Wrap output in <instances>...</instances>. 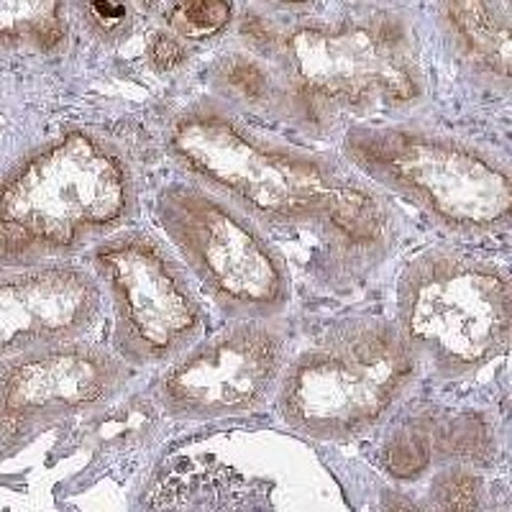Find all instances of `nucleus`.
<instances>
[{
  "mask_svg": "<svg viewBox=\"0 0 512 512\" xmlns=\"http://www.w3.org/2000/svg\"><path fill=\"white\" fill-rule=\"evenodd\" d=\"M164 146L190 180L259 223L318 231L344 264L364 267L390 246L395 210L374 182L259 134L226 100L205 95L169 116Z\"/></svg>",
  "mask_w": 512,
  "mask_h": 512,
  "instance_id": "f257e3e1",
  "label": "nucleus"
},
{
  "mask_svg": "<svg viewBox=\"0 0 512 512\" xmlns=\"http://www.w3.org/2000/svg\"><path fill=\"white\" fill-rule=\"evenodd\" d=\"M241 39L264 70L259 111L274 116L331 126L341 113L410 105L423 95L413 31L395 13L292 24L246 13Z\"/></svg>",
  "mask_w": 512,
  "mask_h": 512,
  "instance_id": "f03ea898",
  "label": "nucleus"
},
{
  "mask_svg": "<svg viewBox=\"0 0 512 512\" xmlns=\"http://www.w3.org/2000/svg\"><path fill=\"white\" fill-rule=\"evenodd\" d=\"M136 213L139 182L128 154L93 131H67L26 154L3 182V264L62 262Z\"/></svg>",
  "mask_w": 512,
  "mask_h": 512,
  "instance_id": "7ed1b4c3",
  "label": "nucleus"
},
{
  "mask_svg": "<svg viewBox=\"0 0 512 512\" xmlns=\"http://www.w3.org/2000/svg\"><path fill=\"white\" fill-rule=\"evenodd\" d=\"M418 372V356L397 323L346 320L287 361L277 410L303 436L351 441L400 405Z\"/></svg>",
  "mask_w": 512,
  "mask_h": 512,
  "instance_id": "20e7f679",
  "label": "nucleus"
},
{
  "mask_svg": "<svg viewBox=\"0 0 512 512\" xmlns=\"http://www.w3.org/2000/svg\"><path fill=\"white\" fill-rule=\"evenodd\" d=\"M344 154L361 177L413 200L451 231L487 233L510 223V169L469 141L415 126H356Z\"/></svg>",
  "mask_w": 512,
  "mask_h": 512,
  "instance_id": "39448f33",
  "label": "nucleus"
},
{
  "mask_svg": "<svg viewBox=\"0 0 512 512\" xmlns=\"http://www.w3.org/2000/svg\"><path fill=\"white\" fill-rule=\"evenodd\" d=\"M395 323L420 367L446 379L474 374L510 344V274L477 256L428 251L402 272Z\"/></svg>",
  "mask_w": 512,
  "mask_h": 512,
  "instance_id": "423d86ee",
  "label": "nucleus"
},
{
  "mask_svg": "<svg viewBox=\"0 0 512 512\" xmlns=\"http://www.w3.org/2000/svg\"><path fill=\"white\" fill-rule=\"evenodd\" d=\"M157 221L190 274L233 320H274L292 297L290 269L262 223L182 177L157 195Z\"/></svg>",
  "mask_w": 512,
  "mask_h": 512,
  "instance_id": "0eeeda50",
  "label": "nucleus"
},
{
  "mask_svg": "<svg viewBox=\"0 0 512 512\" xmlns=\"http://www.w3.org/2000/svg\"><path fill=\"white\" fill-rule=\"evenodd\" d=\"M90 269L113 313V349L134 367L169 364L203 336V308L180 256L149 231L93 246Z\"/></svg>",
  "mask_w": 512,
  "mask_h": 512,
  "instance_id": "6e6552de",
  "label": "nucleus"
},
{
  "mask_svg": "<svg viewBox=\"0 0 512 512\" xmlns=\"http://www.w3.org/2000/svg\"><path fill=\"white\" fill-rule=\"evenodd\" d=\"M287 361L285 331L274 320H236L169 361L154 395L177 420L246 415L274 395Z\"/></svg>",
  "mask_w": 512,
  "mask_h": 512,
  "instance_id": "1a4fd4ad",
  "label": "nucleus"
},
{
  "mask_svg": "<svg viewBox=\"0 0 512 512\" xmlns=\"http://www.w3.org/2000/svg\"><path fill=\"white\" fill-rule=\"evenodd\" d=\"M131 379V364L103 346L64 344L3 361V441L29 438L72 415L111 405Z\"/></svg>",
  "mask_w": 512,
  "mask_h": 512,
  "instance_id": "9d476101",
  "label": "nucleus"
},
{
  "mask_svg": "<svg viewBox=\"0 0 512 512\" xmlns=\"http://www.w3.org/2000/svg\"><path fill=\"white\" fill-rule=\"evenodd\" d=\"M103 287L93 269L72 262L6 267L0 277V354L77 344L93 331Z\"/></svg>",
  "mask_w": 512,
  "mask_h": 512,
  "instance_id": "9b49d317",
  "label": "nucleus"
},
{
  "mask_svg": "<svg viewBox=\"0 0 512 512\" xmlns=\"http://www.w3.org/2000/svg\"><path fill=\"white\" fill-rule=\"evenodd\" d=\"M438 21L454 52L487 80L510 82V6L507 3H443Z\"/></svg>",
  "mask_w": 512,
  "mask_h": 512,
  "instance_id": "f8f14e48",
  "label": "nucleus"
},
{
  "mask_svg": "<svg viewBox=\"0 0 512 512\" xmlns=\"http://www.w3.org/2000/svg\"><path fill=\"white\" fill-rule=\"evenodd\" d=\"M59 3H3V44L18 52H52L64 39Z\"/></svg>",
  "mask_w": 512,
  "mask_h": 512,
  "instance_id": "ddd939ff",
  "label": "nucleus"
},
{
  "mask_svg": "<svg viewBox=\"0 0 512 512\" xmlns=\"http://www.w3.org/2000/svg\"><path fill=\"white\" fill-rule=\"evenodd\" d=\"M167 21L172 34L208 39L221 34L231 24L233 8L223 0H190V3H177L167 13Z\"/></svg>",
  "mask_w": 512,
  "mask_h": 512,
  "instance_id": "4468645a",
  "label": "nucleus"
},
{
  "mask_svg": "<svg viewBox=\"0 0 512 512\" xmlns=\"http://www.w3.org/2000/svg\"><path fill=\"white\" fill-rule=\"evenodd\" d=\"M436 495H441V507H448V510H469V507H477L479 484L477 479L466 477L461 472L446 474L443 479H438Z\"/></svg>",
  "mask_w": 512,
  "mask_h": 512,
  "instance_id": "2eb2a0df",
  "label": "nucleus"
},
{
  "mask_svg": "<svg viewBox=\"0 0 512 512\" xmlns=\"http://www.w3.org/2000/svg\"><path fill=\"white\" fill-rule=\"evenodd\" d=\"M146 52H149V62H152V67H157L159 72L177 70V67L187 59V47L182 44L180 36L172 34L169 29L154 31Z\"/></svg>",
  "mask_w": 512,
  "mask_h": 512,
  "instance_id": "dca6fc26",
  "label": "nucleus"
},
{
  "mask_svg": "<svg viewBox=\"0 0 512 512\" xmlns=\"http://www.w3.org/2000/svg\"><path fill=\"white\" fill-rule=\"evenodd\" d=\"M85 16L90 18V29L95 34L116 36L118 31L126 29L131 24V8L126 3H105V0H95L90 3Z\"/></svg>",
  "mask_w": 512,
  "mask_h": 512,
  "instance_id": "f3484780",
  "label": "nucleus"
}]
</instances>
